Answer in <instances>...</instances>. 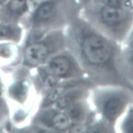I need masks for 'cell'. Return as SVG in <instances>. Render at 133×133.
Segmentation results:
<instances>
[{
    "instance_id": "cell-10",
    "label": "cell",
    "mask_w": 133,
    "mask_h": 133,
    "mask_svg": "<svg viewBox=\"0 0 133 133\" xmlns=\"http://www.w3.org/2000/svg\"><path fill=\"white\" fill-rule=\"evenodd\" d=\"M51 124L59 130H64L69 128L70 122L67 116L64 114L57 113L51 118Z\"/></svg>"
},
{
    "instance_id": "cell-12",
    "label": "cell",
    "mask_w": 133,
    "mask_h": 133,
    "mask_svg": "<svg viewBox=\"0 0 133 133\" xmlns=\"http://www.w3.org/2000/svg\"><path fill=\"white\" fill-rule=\"evenodd\" d=\"M12 90V95L16 98L22 99L25 95V87H24V85L22 84L19 83L16 84Z\"/></svg>"
},
{
    "instance_id": "cell-9",
    "label": "cell",
    "mask_w": 133,
    "mask_h": 133,
    "mask_svg": "<svg viewBox=\"0 0 133 133\" xmlns=\"http://www.w3.org/2000/svg\"><path fill=\"white\" fill-rule=\"evenodd\" d=\"M91 2L115 8L133 9V0H92Z\"/></svg>"
},
{
    "instance_id": "cell-2",
    "label": "cell",
    "mask_w": 133,
    "mask_h": 133,
    "mask_svg": "<svg viewBox=\"0 0 133 133\" xmlns=\"http://www.w3.org/2000/svg\"><path fill=\"white\" fill-rule=\"evenodd\" d=\"M81 14L106 28L118 30L132 21V10L115 8L91 2L82 9Z\"/></svg>"
},
{
    "instance_id": "cell-15",
    "label": "cell",
    "mask_w": 133,
    "mask_h": 133,
    "mask_svg": "<svg viewBox=\"0 0 133 133\" xmlns=\"http://www.w3.org/2000/svg\"><path fill=\"white\" fill-rule=\"evenodd\" d=\"M55 1H58V0H29L30 9L31 10L42 4Z\"/></svg>"
},
{
    "instance_id": "cell-16",
    "label": "cell",
    "mask_w": 133,
    "mask_h": 133,
    "mask_svg": "<svg viewBox=\"0 0 133 133\" xmlns=\"http://www.w3.org/2000/svg\"><path fill=\"white\" fill-rule=\"evenodd\" d=\"M81 111L80 108L78 106H75L70 109V115L73 119H78L81 116Z\"/></svg>"
},
{
    "instance_id": "cell-20",
    "label": "cell",
    "mask_w": 133,
    "mask_h": 133,
    "mask_svg": "<svg viewBox=\"0 0 133 133\" xmlns=\"http://www.w3.org/2000/svg\"><path fill=\"white\" fill-rule=\"evenodd\" d=\"M3 85H2L1 81L0 80V96H3Z\"/></svg>"
},
{
    "instance_id": "cell-22",
    "label": "cell",
    "mask_w": 133,
    "mask_h": 133,
    "mask_svg": "<svg viewBox=\"0 0 133 133\" xmlns=\"http://www.w3.org/2000/svg\"><path fill=\"white\" fill-rule=\"evenodd\" d=\"M1 19V6H0V21Z\"/></svg>"
},
{
    "instance_id": "cell-14",
    "label": "cell",
    "mask_w": 133,
    "mask_h": 133,
    "mask_svg": "<svg viewBox=\"0 0 133 133\" xmlns=\"http://www.w3.org/2000/svg\"><path fill=\"white\" fill-rule=\"evenodd\" d=\"M63 93V90L61 88L56 89L52 92L48 96V102L53 103L57 101Z\"/></svg>"
},
{
    "instance_id": "cell-1",
    "label": "cell",
    "mask_w": 133,
    "mask_h": 133,
    "mask_svg": "<svg viewBox=\"0 0 133 133\" xmlns=\"http://www.w3.org/2000/svg\"><path fill=\"white\" fill-rule=\"evenodd\" d=\"M82 8L76 0H58L42 4L31 10L23 20L35 26L54 23L68 18H76Z\"/></svg>"
},
{
    "instance_id": "cell-21",
    "label": "cell",
    "mask_w": 133,
    "mask_h": 133,
    "mask_svg": "<svg viewBox=\"0 0 133 133\" xmlns=\"http://www.w3.org/2000/svg\"><path fill=\"white\" fill-rule=\"evenodd\" d=\"M7 0H0V6L2 5Z\"/></svg>"
},
{
    "instance_id": "cell-8",
    "label": "cell",
    "mask_w": 133,
    "mask_h": 133,
    "mask_svg": "<svg viewBox=\"0 0 133 133\" xmlns=\"http://www.w3.org/2000/svg\"><path fill=\"white\" fill-rule=\"evenodd\" d=\"M123 107V102L117 97H112L108 99L104 104L103 113L109 121H113L119 115Z\"/></svg>"
},
{
    "instance_id": "cell-19",
    "label": "cell",
    "mask_w": 133,
    "mask_h": 133,
    "mask_svg": "<svg viewBox=\"0 0 133 133\" xmlns=\"http://www.w3.org/2000/svg\"><path fill=\"white\" fill-rule=\"evenodd\" d=\"M76 1L80 4L82 9L88 5L92 2V0H76Z\"/></svg>"
},
{
    "instance_id": "cell-18",
    "label": "cell",
    "mask_w": 133,
    "mask_h": 133,
    "mask_svg": "<svg viewBox=\"0 0 133 133\" xmlns=\"http://www.w3.org/2000/svg\"><path fill=\"white\" fill-rule=\"evenodd\" d=\"M126 128L127 129V131L131 132L132 131V119L131 118L128 119L126 123Z\"/></svg>"
},
{
    "instance_id": "cell-5",
    "label": "cell",
    "mask_w": 133,
    "mask_h": 133,
    "mask_svg": "<svg viewBox=\"0 0 133 133\" xmlns=\"http://www.w3.org/2000/svg\"><path fill=\"white\" fill-rule=\"evenodd\" d=\"M49 50L43 44L35 43L28 45L25 51V63L31 66L42 63L49 55Z\"/></svg>"
},
{
    "instance_id": "cell-4",
    "label": "cell",
    "mask_w": 133,
    "mask_h": 133,
    "mask_svg": "<svg viewBox=\"0 0 133 133\" xmlns=\"http://www.w3.org/2000/svg\"><path fill=\"white\" fill-rule=\"evenodd\" d=\"M1 11V21L19 24L30 11L29 0H7Z\"/></svg>"
},
{
    "instance_id": "cell-6",
    "label": "cell",
    "mask_w": 133,
    "mask_h": 133,
    "mask_svg": "<svg viewBox=\"0 0 133 133\" xmlns=\"http://www.w3.org/2000/svg\"><path fill=\"white\" fill-rule=\"evenodd\" d=\"M21 31L18 23L0 21V41L17 42L21 36Z\"/></svg>"
},
{
    "instance_id": "cell-7",
    "label": "cell",
    "mask_w": 133,
    "mask_h": 133,
    "mask_svg": "<svg viewBox=\"0 0 133 133\" xmlns=\"http://www.w3.org/2000/svg\"><path fill=\"white\" fill-rule=\"evenodd\" d=\"M50 67L52 73L59 77L67 76L71 68L69 59L64 56H57L51 62Z\"/></svg>"
},
{
    "instance_id": "cell-13",
    "label": "cell",
    "mask_w": 133,
    "mask_h": 133,
    "mask_svg": "<svg viewBox=\"0 0 133 133\" xmlns=\"http://www.w3.org/2000/svg\"><path fill=\"white\" fill-rule=\"evenodd\" d=\"M11 52V46L9 44L2 43L0 44V57L9 58Z\"/></svg>"
},
{
    "instance_id": "cell-11",
    "label": "cell",
    "mask_w": 133,
    "mask_h": 133,
    "mask_svg": "<svg viewBox=\"0 0 133 133\" xmlns=\"http://www.w3.org/2000/svg\"><path fill=\"white\" fill-rule=\"evenodd\" d=\"M9 116V108L3 96H0V124L5 123Z\"/></svg>"
},
{
    "instance_id": "cell-17",
    "label": "cell",
    "mask_w": 133,
    "mask_h": 133,
    "mask_svg": "<svg viewBox=\"0 0 133 133\" xmlns=\"http://www.w3.org/2000/svg\"><path fill=\"white\" fill-rule=\"evenodd\" d=\"M71 99H72V98L69 96L62 98L58 102V105L61 108H65L70 104V103L71 102Z\"/></svg>"
},
{
    "instance_id": "cell-3",
    "label": "cell",
    "mask_w": 133,
    "mask_h": 133,
    "mask_svg": "<svg viewBox=\"0 0 133 133\" xmlns=\"http://www.w3.org/2000/svg\"><path fill=\"white\" fill-rule=\"evenodd\" d=\"M85 37L82 42V50L86 59L95 65L106 63L112 54L109 44L102 37L94 33L87 34Z\"/></svg>"
}]
</instances>
